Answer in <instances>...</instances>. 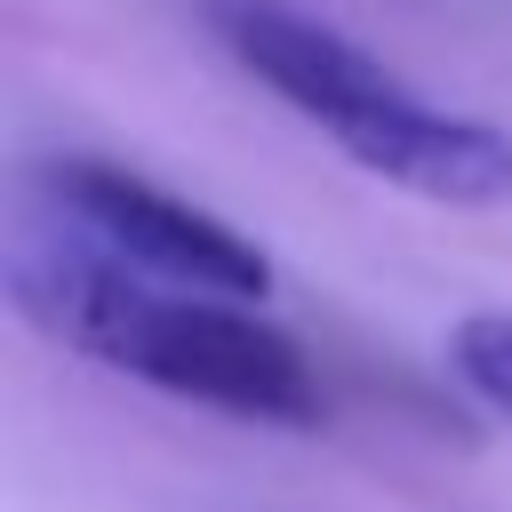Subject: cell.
Instances as JSON below:
<instances>
[{
  "mask_svg": "<svg viewBox=\"0 0 512 512\" xmlns=\"http://www.w3.org/2000/svg\"><path fill=\"white\" fill-rule=\"evenodd\" d=\"M8 288H16V304L40 336H56L80 360L136 376L168 400H200L216 416L272 424V432H320L328 424L320 368L304 360L296 336L256 320V304L160 288V280L112 264L104 248H88L72 232L24 240Z\"/></svg>",
  "mask_w": 512,
  "mask_h": 512,
  "instance_id": "obj_1",
  "label": "cell"
},
{
  "mask_svg": "<svg viewBox=\"0 0 512 512\" xmlns=\"http://www.w3.org/2000/svg\"><path fill=\"white\" fill-rule=\"evenodd\" d=\"M208 32L256 88H272L288 112H304L376 184L440 200V208L512 200V128L416 96L376 48H360L328 16H312L296 0H208Z\"/></svg>",
  "mask_w": 512,
  "mask_h": 512,
  "instance_id": "obj_2",
  "label": "cell"
},
{
  "mask_svg": "<svg viewBox=\"0 0 512 512\" xmlns=\"http://www.w3.org/2000/svg\"><path fill=\"white\" fill-rule=\"evenodd\" d=\"M48 208L72 240L104 248L112 264L160 280V288H192V296H224V304H264L272 296V264L248 232H232L224 216L192 208L184 192L96 160V152H64L40 168Z\"/></svg>",
  "mask_w": 512,
  "mask_h": 512,
  "instance_id": "obj_3",
  "label": "cell"
},
{
  "mask_svg": "<svg viewBox=\"0 0 512 512\" xmlns=\"http://www.w3.org/2000/svg\"><path fill=\"white\" fill-rule=\"evenodd\" d=\"M448 368L480 408L512 424V312H464L448 336Z\"/></svg>",
  "mask_w": 512,
  "mask_h": 512,
  "instance_id": "obj_4",
  "label": "cell"
}]
</instances>
